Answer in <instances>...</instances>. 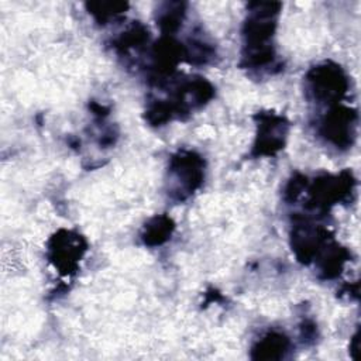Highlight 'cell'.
Instances as JSON below:
<instances>
[{
  "label": "cell",
  "mask_w": 361,
  "mask_h": 361,
  "mask_svg": "<svg viewBox=\"0 0 361 361\" xmlns=\"http://www.w3.org/2000/svg\"><path fill=\"white\" fill-rule=\"evenodd\" d=\"M173 228H175V224L171 217L165 214L155 216L144 226L141 238L145 245H151V247L161 245L171 238Z\"/></svg>",
  "instance_id": "9c48e42d"
},
{
  "label": "cell",
  "mask_w": 361,
  "mask_h": 361,
  "mask_svg": "<svg viewBox=\"0 0 361 361\" xmlns=\"http://www.w3.org/2000/svg\"><path fill=\"white\" fill-rule=\"evenodd\" d=\"M248 11L243 28L244 48L241 65L247 69H268L275 62V51L271 44L276 17L279 14L278 3H255Z\"/></svg>",
  "instance_id": "6da1fadb"
},
{
  "label": "cell",
  "mask_w": 361,
  "mask_h": 361,
  "mask_svg": "<svg viewBox=\"0 0 361 361\" xmlns=\"http://www.w3.org/2000/svg\"><path fill=\"white\" fill-rule=\"evenodd\" d=\"M289 123L285 117L268 111L257 114V135L252 147V155H274L283 148Z\"/></svg>",
  "instance_id": "52a82bcc"
},
{
  "label": "cell",
  "mask_w": 361,
  "mask_h": 361,
  "mask_svg": "<svg viewBox=\"0 0 361 361\" xmlns=\"http://www.w3.org/2000/svg\"><path fill=\"white\" fill-rule=\"evenodd\" d=\"M305 83L307 99L329 107L340 103L350 87L344 69L334 62H323L313 66L306 73Z\"/></svg>",
  "instance_id": "7a4b0ae2"
},
{
  "label": "cell",
  "mask_w": 361,
  "mask_h": 361,
  "mask_svg": "<svg viewBox=\"0 0 361 361\" xmlns=\"http://www.w3.org/2000/svg\"><path fill=\"white\" fill-rule=\"evenodd\" d=\"M127 7V4L123 3H93L89 6V13L93 14V17L100 21V23H106L114 17H117L118 14H121L124 11V8Z\"/></svg>",
  "instance_id": "8fae6325"
},
{
  "label": "cell",
  "mask_w": 361,
  "mask_h": 361,
  "mask_svg": "<svg viewBox=\"0 0 361 361\" xmlns=\"http://www.w3.org/2000/svg\"><path fill=\"white\" fill-rule=\"evenodd\" d=\"M86 247V241L80 234L71 230H59L49 240L48 258L61 274L68 275L76 269L78 262L87 250Z\"/></svg>",
  "instance_id": "8992f818"
},
{
  "label": "cell",
  "mask_w": 361,
  "mask_h": 361,
  "mask_svg": "<svg viewBox=\"0 0 361 361\" xmlns=\"http://www.w3.org/2000/svg\"><path fill=\"white\" fill-rule=\"evenodd\" d=\"M204 179V159L193 151H178L169 159L166 193L176 202H183L200 188Z\"/></svg>",
  "instance_id": "3957f363"
},
{
  "label": "cell",
  "mask_w": 361,
  "mask_h": 361,
  "mask_svg": "<svg viewBox=\"0 0 361 361\" xmlns=\"http://www.w3.org/2000/svg\"><path fill=\"white\" fill-rule=\"evenodd\" d=\"M357 111L343 104L329 107L317 121V134L338 149H347L353 145L357 134Z\"/></svg>",
  "instance_id": "277c9868"
},
{
  "label": "cell",
  "mask_w": 361,
  "mask_h": 361,
  "mask_svg": "<svg viewBox=\"0 0 361 361\" xmlns=\"http://www.w3.org/2000/svg\"><path fill=\"white\" fill-rule=\"evenodd\" d=\"M290 351V340L281 331H268L251 348L254 360H282Z\"/></svg>",
  "instance_id": "ba28073f"
},
{
  "label": "cell",
  "mask_w": 361,
  "mask_h": 361,
  "mask_svg": "<svg viewBox=\"0 0 361 361\" xmlns=\"http://www.w3.org/2000/svg\"><path fill=\"white\" fill-rule=\"evenodd\" d=\"M185 4L183 3H165L157 11V24L164 34L175 32L185 18Z\"/></svg>",
  "instance_id": "30bf717a"
},
{
  "label": "cell",
  "mask_w": 361,
  "mask_h": 361,
  "mask_svg": "<svg viewBox=\"0 0 361 361\" xmlns=\"http://www.w3.org/2000/svg\"><path fill=\"white\" fill-rule=\"evenodd\" d=\"M354 185L355 179L350 171H343L337 175H322L309 185L307 206L323 213L333 204L351 199Z\"/></svg>",
  "instance_id": "5b68a950"
}]
</instances>
